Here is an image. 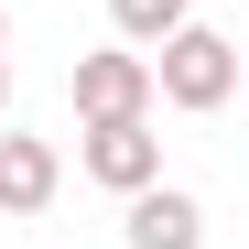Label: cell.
Here are the masks:
<instances>
[{"mask_svg":"<svg viewBox=\"0 0 249 249\" xmlns=\"http://www.w3.org/2000/svg\"><path fill=\"white\" fill-rule=\"evenodd\" d=\"M152 98H174L184 119H217L238 98V44H228L217 22H174L152 44Z\"/></svg>","mask_w":249,"mask_h":249,"instance_id":"obj_1","label":"cell"},{"mask_svg":"<svg viewBox=\"0 0 249 249\" xmlns=\"http://www.w3.org/2000/svg\"><path fill=\"white\" fill-rule=\"evenodd\" d=\"M108 22H119V44H162V33H174V22H195V0H108Z\"/></svg>","mask_w":249,"mask_h":249,"instance_id":"obj_6","label":"cell"},{"mask_svg":"<svg viewBox=\"0 0 249 249\" xmlns=\"http://www.w3.org/2000/svg\"><path fill=\"white\" fill-rule=\"evenodd\" d=\"M0 44H11V22H0Z\"/></svg>","mask_w":249,"mask_h":249,"instance_id":"obj_8","label":"cell"},{"mask_svg":"<svg viewBox=\"0 0 249 249\" xmlns=\"http://www.w3.org/2000/svg\"><path fill=\"white\" fill-rule=\"evenodd\" d=\"M0 108H11V65H0Z\"/></svg>","mask_w":249,"mask_h":249,"instance_id":"obj_7","label":"cell"},{"mask_svg":"<svg viewBox=\"0 0 249 249\" xmlns=\"http://www.w3.org/2000/svg\"><path fill=\"white\" fill-rule=\"evenodd\" d=\"M119 228H130V249H206V206L184 184H141Z\"/></svg>","mask_w":249,"mask_h":249,"instance_id":"obj_5","label":"cell"},{"mask_svg":"<svg viewBox=\"0 0 249 249\" xmlns=\"http://www.w3.org/2000/svg\"><path fill=\"white\" fill-rule=\"evenodd\" d=\"M54 184H65V162L44 130H0V217H44Z\"/></svg>","mask_w":249,"mask_h":249,"instance_id":"obj_4","label":"cell"},{"mask_svg":"<svg viewBox=\"0 0 249 249\" xmlns=\"http://www.w3.org/2000/svg\"><path fill=\"white\" fill-rule=\"evenodd\" d=\"M76 119H152V54H76Z\"/></svg>","mask_w":249,"mask_h":249,"instance_id":"obj_3","label":"cell"},{"mask_svg":"<svg viewBox=\"0 0 249 249\" xmlns=\"http://www.w3.org/2000/svg\"><path fill=\"white\" fill-rule=\"evenodd\" d=\"M76 162H87L108 195H141V184H162V141H152V119H87Z\"/></svg>","mask_w":249,"mask_h":249,"instance_id":"obj_2","label":"cell"}]
</instances>
